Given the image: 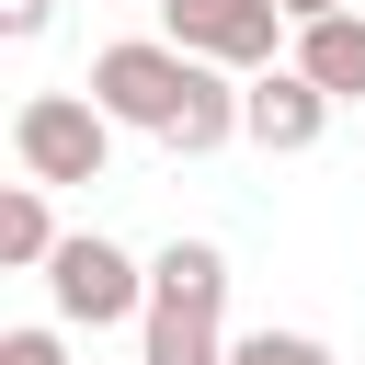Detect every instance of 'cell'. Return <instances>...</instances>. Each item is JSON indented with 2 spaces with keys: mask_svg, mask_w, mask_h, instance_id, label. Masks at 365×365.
Returning <instances> with one entry per match:
<instances>
[{
  "mask_svg": "<svg viewBox=\"0 0 365 365\" xmlns=\"http://www.w3.org/2000/svg\"><path fill=\"white\" fill-rule=\"evenodd\" d=\"M46 23H57V0H0V34H11V46H34Z\"/></svg>",
  "mask_w": 365,
  "mask_h": 365,
  "instance_id": "8fae6325",
  "label": "cell"
},
{
  "mask_svg": "<svg viewBox=\"0 0 365 365\" xmlns=\"http://www.w3.org/2000/svg\"><path fill=\"white\" fill-rule=\"evenodd\" d=\"M57 240H68V228H57L46 182H11V194H0V262H11V274H46V262H57Z\"/></svg>",
  "mask_w": 365,
  "mask_h": 365,
  "instance_id": "ba28073f",
  "label": "cell"
},
{
  "mask_svg": "<svg viewBox=\"0 0 365 365\" xmlns=\"http://www.w3.org/2000/svg\"><path fill=\"white\" fill-rule=\"evenodd\" d=\"M331 103H365V11H319V23H297V46H285Z\"/></svg>",
  "mask_w": 365,
  "mask_h": 365,
  "instance_id": "52a82bcc",
  "label": "cell"
},
{
  "mask_svg": "<svg viewBox=\"0 0 365 365\" xmlns=\"http://www.w3.org/2000/svg\"><path fill=\"white\" fill-rule=\"evenodd\" d=\"M80 91H91L114 125L160 137L171 160H205V148H228V137H240V68H217V57L171 46V34H125V46H103Z\"/></svg>",
  "mask_w": 365,
  "mask_h": 365,
  "instance_id": "6da1fadb",
  "label": "cell"
},
{
  "mask_svg": "<svg viewBox=\"0 0 365 365\" xmlns=\"http://www.w3.org/2000/svg\"><path fill=\"white\" fill-rule=\"evenodd\" d=\"M228 365H331V342H308V331H240Z\"/></svg>",
  "mask_w": 365,
  "mask_h": 365,
  "instance_id": "9c48e42d",
  "label": "cell"
},
{
  "mask_svg": "<svg viewBox=\"0 0 365 365\" xmlns=\"http://www.w3.org/2000/svg\"><path fill=\"white\" fill-rule=\"evenodd\" d=\"M0 365H68V331L23 319V331H0Z\"/></svg>",
  "mask_w": 365,
  "mask_h": 365,
  "instance_id": "30bf717a",
  "label": "cell"
},
{
  "mask_svg": "<svg viewBox=\"0 0 365 365\" xmlns=\"http://www.w3.org/2000/svg\"><path fill=\"white\" fill-rule=\"evenodd\" d=\"M160 34L251 80V68H274V46H285L297 23H285V0H160Z\"/></svg>",
  "mask_w": 365,
  "mask_h": 365,
  "instance_id": "5b68a950",
  "label": "cell"
},
{
  "mask_svg": "<svg viewBox=\"0 0 365 365\" xmlns=\"http://www.w3.org/2000/svg\"><path fill=\"white\" fill-rule=\"evenodd\" d=\"M11 160H23V182H46V194L103 182V160H114V114H103L91 91H23V103H11Z\"/></svg>",
  "mask_w": 365,
  "mask_h": 365,
  "instance_id": "3957f363",
  "label": "cell"
},
{
  "mask_svg": "<svg viewBox=\"0 0 365 365\" xmlns=\"http://www.w3.org/2000/svg\"><path fill=\"white\" fill-rule=\"evenodd\" d=\"M319 125H331V91H319L297 57H274V68H251V80H240V137H251L262 160L319 148Z\"/></svg>",
  "mask_w": 365,
  "mask_h": 365,
  "instance_id": "8992f818",
  "label": "cell"
},
{
  "mask_svg": "<svg viewBox=\"0 0 365 365\" xmlns=\"http://www.w3.org/2000/svg\"><path fill=\"white\" fill-rule=\"evenodd\" d=\"M137 365H228V251L217 240H171L148 262Z\"/></svg>",
  "mask_w": 365,
  "mask_h": 365,
  "instance_id": "7a4b0ae2",
  "label": "cell"
},
{
  "mask_svg": "<svg viewBox=\"0 0 365 365\" xmlns=\"http://www.w3.org/2000/svg\"><path fill=\"white\" fill-rule=\"evenodd\" d=\"M46 297H57V331L148 319V262H137V251H114L103 228H80V240H57V262H46Z\"/></svg>",
  "mask_w": 365,
  "mask_h": 365,
  "instance_id": "277c9868",
  "label": "cell"
},
{
  "mask_svg": "<svg viewBox=\"0 0 365 365\" xmlns=\"http://www.w3.org/2000/svg\"><path fill=\"white\" fill-rule=\"evenodd\" d=\"M319 11H354V0H285V23H319Z\"/></svg>",
  "mask_w": 365,
  "mask_h": 365,
  "instance_id": "7c38bea8",
  "label": "cell"
}]
</instances>
